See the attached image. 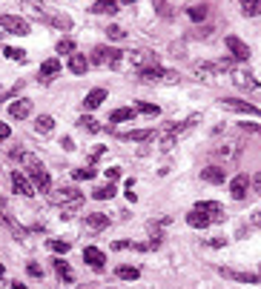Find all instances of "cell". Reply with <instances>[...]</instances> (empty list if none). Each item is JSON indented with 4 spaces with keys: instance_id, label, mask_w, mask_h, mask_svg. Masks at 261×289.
<instances>
[{
    "instance_id": "cell-1",
    "label": "cell",
    "mask_w": 261,
    "mask_h": 289,
    "mask_svg": "<svg viewBox=\"0 0 261 289\" xmlns=\"http://www.w3.org/2000/svg\"><path fill=\"white\" fill-rule=\"evenodd\" d=\"M49 201L55 206H81L83 203V192H78L75 186H61V189H49Z\"/></svg>"
},
{
    "instance_id": "cell-2",
    "label": "cell",
    "mask_w": 261,
    "mask_h": 289,
    "mask_svg": "<svg viewBox=\"0 0 261 289\" xmlns=\"http://www.w3.org/2000/svg\"><path fill=\"white\" fill-rule=\"evenodd\" d=\"M210 155L216 160H221V163H235V160L241 158V143L238 140H221V143H216L213 149H210Z\"/></svg>"
},
{
    "instance_id": "cell-3",
    "label": "cell",
    "mask_w": 261,
    "mask_h": 289,
    "mask_svg": "<svg viewBox=\"0 0 261 289\" xmlns=\"http://www.w3.org/2000/svg\"><path fill=\"white\" fill-rule=\"evenodd\" d=\"M121 61H124V52L109 49V46H95V49H92V57H89L92 66H112V69H118Z\"/></svg>"
},
{
    "instance_id": "cell-4",
    "label": "cell",
    "mask_w": 261,
    "mask_h": 289,
    "mask_svg": "<svg viewBox=\"0 0 261 289\" xmlns=\"http://www.w3.org/2000/svg\"><path fill=\"white\" fill-rule=\"evenodd\" d=\"M138 78L144 83H178V72L172 69H161V66H149V69H141Z\"/></svg>"
},
{
    "instance_id": "cell-5",
    "label": "cell",
    "mask_w": 261,
    "mask_h": 289,
    "mask_svg": "<svg viewBox=\"0 0 261 289\" xmlns=\"http://www.w3.org/2000/svg\"><path fill=\"white\" fill-rule=\"evenodd\" d=\"M0 29H6L9 35H29V23L18 15H0Z\"/></svg>"
},
{
    "instance_id": "cell-6",
    "label": "cell",
    "mask_w": 261,
    "mask_h": 289,
    "mask_svg": "<svg viewBox=\"0 0 261 289\" xmlns=\"http://www.w3.org/2000/svg\"><path fill=\"white\" fill-rule=\"evenodd\" d=\"M195 209L198 212H204V215H207L210 220H213V223H224V206H221V203H216V201H201V203H195Z\"/></svg>"
},
{
    "instance_id": "cell-7",
    "label": "cell",
    "mask_w": 261,
    "mask_h": 289,
    "mask_svg": "<svg viewBox=\"0 0 261 289\" xmlns=\"http://www.w3.org/2000/svg\"><path fill=\"white\" fill-rule=\"evenodd\" d=\"M20 9L26 12L29 18H35V20L49 18V6H46L43 0H20Z\"/></svg>"
},
{
    "instance_id": "cell-8",
    "label": "cell",
    "mask_w": 261,
    "mask_h": 289,
    "mask_svg": "<svg viewBox=\"0 0 261 289\" xmlns=\"http://www.w3.org/2000/svg\"><path fill=\"white\" fill-rule=\"evenodd\" d=\"M221 103H224V109H230V112H241V114H252V118H261V109H258V106H252V103H247V100L224 97Z\"/></svg>"
},
{
    "instance_id": "cell-9",
    "label": "cell",
    "mask_w": 261,
    "mask_h": 289,
    "mask_svg": "<svg viewBox=\"0 0 261 289\" xmlns=\"http://www.w3.org/2000/svg\"><path fill=\"white\" fill-rule=\"evenodd\" d=\"M230 75H233V83H235L238 89H247V92H258V89H261L250 72H244V69H230Z\"/></svg>"
},
{
    "instance_id": "cell-10",
    "label": "cell",
    "mask_w": 261,
    "mask_h": 289,
    "mask_svg": "<svg viewBox=\"0 0 261 289\" xmlns=\"http://www.w3.org/2000/svg\"><path fill=\"white\" fill-rule=\"evenodd\" d=\"M12 186H15V192H18V195H26V198L37 195L35 184H32L26 175H20V172H12Z\"/></svg>"
},
{
    "instance_id": "cell-11",
    "label": "cell",
    "mask_w": 261,
    "mask_h": 289,
    "mask_svg": "<svg viewBox=\"0 0 261 289\" xmlns=\"http://www.w3.org/2000/svg\"><path fill=\"white\" fill-rule=\"evenodd\" d=\"M224 43H227V49H230V54H233L235 61H247V57H250V46L244 43V40H238L235 35H230Z\"/></svg>"
},
{
    "instance_id": "cell-12",
    "label": "cell",
    "mask_w": 261,
    "mask_h": 289,
    "mask_svg": "<svg viewBox=\"0 0 261 289\" xmlns=\"http://www.w3.org/2000/svg\"><path fill=\"white\" fill-rule=\"evenodd\" d=\"M29 178H32V184H35V189H40V192H49V189H52V178H49L46 166L29 169Z\"/></svg>"
},
{
    "instance_id": "cell-13",
    "label": "cell",
    "mask_w": 261,
    "mask_h": 289,
    "mask_svg": "<svg viewBox=\"0 0 261 289\" xmlns=\"http://www.w3.org/2000/svg\"><path fill=\"white\" fill-rule=\"evenodd\" d=\"M218 272L230 280H241V283H261V275H252V272H235V269H227V266H218Z\"/></svg>"
},
{
    "instance_id": "cell-14",
    "label": "cell",
    "mask_w": 261,
    "mask_h": 289,
    "mask_svg": "<svg viewBox=\"0 0 261 289\" xmlns=\"http://www.w3.org/2000/svg\"><path fill=\"white\" fill-rule=\"evenodd\" d=\"M247 189H250L247 175H235L233 181H230V195H233L235 201H244V198H247Z\"/></svg>"
},
{
    "instance_id": "cell-15",
    "label": "cell",
    "mask_w": 261,
    "mask_h": 289,
    "mask_svg": "<svg viewBox=\"0 0 261 289\" xmlns=\"http://www.w3.org/2000/svg\"><path fill=\"white\" fill-rule=\"evenodd\" d=\"M83 223H86L92 232H100V229L109 226V215H103V212H89V215H83Z\"/></svg>"
},
{
    "instance_id": "cell-16",
    "label": "cell",
    "mask_w": 261,
    "mask_h": 289,
    "mask_svg": "<svg viewBox=\"0 0 261 289\" xmlns=\"http://www.w3.org/2000/svg\"><path fill=\"white\" fill-rule=\"evenodd\" d=\"M9 114L15 118V121H23V118H29V114H32V100H26V97L15 100V103L9 106Z\"/></svg>"
},
{
    "instance_id": "cell-17",
    "label": "cell",
    "mask_w": 261,
    "mask_h": 289,
    "mask_svg": "<svg viewBox=\"0 0 261 289\" xmlns=\"http://www.w3.org/2000/svg\"><path fill=\"white\" fill-rule=\"evenodd\" d=\"M201 178L207 181V184H224V178H227V169L224 166H207V169H201Z\"/></svg>"
},
{
    "instance_id": "cell-18",
    "label": "cell",
    "mask_w": 261,
    "mask_h": 289,
    "mask_svg": "<svg viewBox=\"0 0 261 289\" xmlns=\"http://www.w3.org/2000/svg\"><path fill=\"white\" fill-rule=\"evenodd\" d=\"M83 261L89 263V266H95V269H103L107 255L100 252V249H95V246H86V249H83Z\"/></svg>"
},
{
    "instance_id": "cell-19",
    "label": "cell",
    "mask_w": 261,
    "mask_h": 289,
    "mask_svg": "<svg viewBox=\"0 0 261 289\" xmlns=\"http://www.w3.org/2000/svg\"><path fill=\"white\" fill-rule=\"evenodd\" d=\"M192 72L198 75V80H213L221 69H218V63H195V66H192Z\"/></svg>"
},
{
    "instance_id": "cell-20",
    "label": "cell",
    "mask_w": 261,
    "mask_h": 289,
    "mask_svg": "<svg viewBox=\"0 0 261 289\" xmlns=\"http://www.w3.org/2000/svg\"><path fill=\"white\" fill-rule=\"evenodd\" d=\"M187 223L192 229H207L210 223H213V220L207 218V215H204V212H198V209H192V212H187Z\"/></svg>"
},
{
    "instance_id": "cell-21",
    "label": "cell",
    "mask_w": 261,
    "mask_h": 289,
    "mask_svg": "<svg viewBox=\"0 0 261 289\" xmlns=\"http://www.w3.org/2000/svg\"><path fill=\"white\" fill-rule=\"evenodd\" d=\"M86 66H89L86 54H69V72H72V75H83Z\"/></svg>"
},
{
    "instance_id": "cell-22",
    "label": "cell",
    "mask_w": 261,
    "mask_h": 289,
    "mask_svg": "<svg viewBox=\"0 0 261 289\" xmlns=\"http://www.w3.org/2000/svg\"><path fill=\"white\" fill-rule=\"evenodd\" d=\"M118 6H121L118 0H98V3L92 6V12H95V15H115Z\"/></svg>"
},
{
    "instance_id": "cell-23",
    "label": "cell",
    "mask_w": 261,
    "mask_h": 289,
    "mask_svg": "<svg viewBox=\"0 0 261 289\" xmlns=\"http://www.w3.org/2000/svg\"><path fill=\"white\" fill-rule=\"evenodd\" d=\"M103 100H107V92H103V89H92L89 95H86V100H83V106H86V109H98Z\"/></svg>"
},
{
    "instance_id": "cell-24",
    "label": "cell",
    "mask_w": 261,
    "mask_h": 289,
    "mask_svg": "<svg viewBox=\"0 0 261 289\" xmlns=\"http://www.w3.org/2000/svg\"><path fill=\"white\" fill-rule=\"evenodd\" d=\"M115 275L121 280H138V278H141V269H138V266H126V263H124V266H118V269H115Z\"/></svg>"
},
{
    "instance_id": "cell-25",
    "label": "cell",
    "mask_w": 261,
    "mask_h": 289,
    "mask_svg": "<svg viewBox=\"0 0 261 289\" xmlns=\"http://www.w3.org/2000/svg\"><path fill=\"white\" fill-rule=\"evenodd\" d=\"M55 272H58V278H61V280L72 283V278H75V275H72V266L63 261V258H61V261H55Z\"/></svg>"
},
{
    "instance_id": "cell-26",
    "label": "cell",
    "mask_w": 261,
    "mask_h": 289,
    "mask_svg": "<svg viewBox=\"0 0 261 289\" xmlns=\"http://www.w3.org/2000/svg\"><path fill=\"white\" fill-rule=\"evenodd\" d=\"M121 138H124V140H152L155 132L152 129H132V132H124Z\"/></svg>"
},
{
    "instance_id": "cell-27",
    "label": "cell",
    "mask_w": 261,
    "mask_h": 289,
    "mask_svg": "<svg viewBox=\"0 0 261 289\" xmlns=\"http://www.w3.org/2000/svg\"><path fill=\"white\" fill-rule=\"evenodd\" d=\"M58 72H61V61H58V57L40 63V78H52V75H58Z\"/></svg>"
},
{
    "instance_id": "cell-28",
    "label": "cell",
    "mask_w": 261,
    "mask_h": 289,
    "mask_svg": "<svg viewBox=\"0 0 261 289\" xmlns=\"http://www.w3.org/2000/svg\"><path fill=\"white\" fill-rule=\"evenodd\" d=\"M52 126H55V121L49 118V114H40V118L35 121V132H37V135H49Z\"/></svg>"
},
{
    "instance_id": "cell-29",
    "label": "cell",
    "mask_w": 261,
    "mask_h": 289,
    "mask_svg": "<svg viewBox=\"0 0 261 289\" xmlns=\"http://www.w3.org/2000/svg\"><path fill=\"white\" fill-rule=\"evenodd\" d=\"M135 118V109H115L109 114V123H124V121H132Z\"/></svg>"
},
{
    "instance_id": "cell-30",
    "label": "cell",
    "mask_w": 261,
    "mask_h": 289,
    "mask_svg": "<svg viewBox=\"0 0 261 289\" xmlns=\"http://www.w3.org/2000/svg\"><path fill=\"white\" fill-rule=\"evenodd\" d=\"M241 12L247 15V18L261 15V0H241Z\"/></svg>"
},
{
    "instance_id": "cell-31",
    "label": "cell",
    "mask_w": 261,
    "mask_h": 289,
    "mask_svg": "<svg viewBox=\"0 0 261 289\" xmlns=\"http://www.w3.org/2000/svg\"><path fill=\"white\" fill-rule=\"evenodd\" d=\"M49 23H52V26H58V29H72V20L66 18V15H55V12H49Z\"/></svg>"
},
{
    "instance_id": "cell-32",
    "label": "cell",
    "mask_w": 261,
    "mask_h": 289,
    "mask_svg": "<svg viewBox=\"0 0 261 289\" xmlns=\"http://www.w3.org/2000/svg\"><path fill=\"white\" fill-rule=\"evenodd\" d=\"M78 126H81L83 132H92V135H95V132H100V123L95 121V118H89V114H86V118H81V121H78Z\"/></svg>"
},
{
    "instance_id": "cell-33",
    "label": "cell",
    "mask_w": 261,
    "mask_h": 289,
    "mask_svg": "<svg viewBox=\"0 0 261 289\" xmlns=\"http://www.w3.org/2000/svg\"><path fill=\"white\" fill-rule=\"evenodd\" d=\"M112 195H115V186L109 184V186H98V189L92 192V198H95V201H107V198H112Z\"/></svg>"
},
{
    "instance_id": "cell-34",
    "label": "cell",
    "mask_w": 261,
    "mask_h": 289,
    "mask_svg": "<svg viewBox=\"0 0 261 289\" xmlns=\"http://www.w3.org/2000/svg\"><path fill=\"white\" fill-rule=\"evenodd\" d=\"M187 15H189V20H195V23H198V20L207 18V6H189Z\"/></svg>"
},
{
    "instance_id": "cell-35",
    "label": "cell",
    "mask_w": 261,
    "mask_h": 289,
    "mask_svg": "<svg viewBox=\"0 0 261 289\" xmlns=\"http://www.w3.org/2000/svg\"><path fill=\"white\" fill-rule=\"evenodd\" d=\"M3 54H6V57H9V61H18V63H26V52H23V49H3Z\"/></svg>"
},
{
    "instance_id": "cell-36",
    "label": "cell",
    "mask_w": 261,
    "mask_h": 289,
    "mask_svg": "<svg viewBox=\"0 0 261 289\" xmlns=\"http://www.w3.org/2000/svg\"><path fill=\"white\" fill-rule=\"evenodd\" d=\"M135 112L146 114V118H158V112H161V109H158V106H152V103H138Z\"/></svg>"
},
{
    "instance_id": "cell-37",
    "label": "cell",
    "mask_w": 261,
    "mask_h": 289,
    "mask_svg": "<svg viewBox=\"0 0 261 289\" xmlns=\"http://www.w3.org/2000/svg\"><path fill=\"white\" fill-rule=\"evenodd\" d=\"M49 249L58 255H66L69 252V241H49Z\"/></svg>"
},
{
    "instance_id": "cell-38",
    "label": "cell",
    "mask_w": 261,
    "mask_h": 289,
    "mask_svg": "<svg viewBox=\"0 0 261 289\" xmlns=\"http://www.w3.org/2000/svg\"><path fill=\"white\" fill-rule=\"evenodd\" d=\"M72 178L75 181H89V178H95V169H75Z\"/></svg>"
},
{
    "instance_id": "cell-39",
    "label": "cell",
    "mask_w": 261,
    "mask_h": 289,
    "mask_svg": "<svg viewBox=\"0 0 261 289\" xmlns=\"http://www.w3.org/2000/svg\"><path fill=\"white\" fill-rule=\"evenodd\" d=\"M107 35H109V40H124L126 32H124L121 26H109V29H107Z\"/></svg>"
},
{
    "instance_id": "cell-40",
    "label": "cell",
    "mask_w": 261,
    "mask_h": 289,
    "mask_svg": "<svg viewBox=\"0 0 261 289\" xmlns=\"http://www.w3.org/2000/svg\"><path fill=\"white\" fill-rule=\"evenodd\" d=\"M72 52H75V43H72V40H69V37L58 43V54H72Z\"/></svg>"
},
{
    "instance_id": "cell-41",
    "label": "cell",
    "mask_w": 261,
    "mask_h": 289,
    "mask_svg": "<svg viewBox=\"0 0 261 289\" xmlns=\"http://www.w3.org/2000/svg\"><path fill=\"white\" fill-rule=\"evenodd\" d=\"M26 272L32 275V278H43V269H40L37 263H29V266H26Z\"/></svg>"
},
{
    "instance_id": "cell-42",
    "label": "cell",
    "mask_w": 261,
    "mask_h": 289,
    "mask_svg": "<svg viewBox=\"0 0 261 289\" xmlns=\"http://www.w3.org/2000/svg\"><path fill=\"white\" fill-rule=\"evenodd\" d=\"M118 178H121V169H115V166H112V169H107V181H109V184H115Z\"/></svg>"
},
{
    "instance_id": "cell-43",
    "label": "cell",
    "mask_w": 261,
    "mask_h": 289,
    "mask_svg": "<svg viewBox=\"0 0 261 289\" xmlns=\"http://www.w3.org/2000/svg\"><path fill=\"white\" fill-rule=\"evenodd\" d=\"M250 186H252V189H255V192H258V195H261V172H258V175H252Z\"/></svg>"
},
{
    "instance_id": "cell-44",
    "label": "cell",
    "mask_w": 261,
    "mask_h": 289,
    "mask_svg": "<svg viewBox=\"0 0 261 289\" xmlns=\"http://www.w3.org/2000/svg\"><path fill=\"white\" fill-rule=\"evenodd\" d=\"M9 135H12V129L6 126V123H0V140H6Z\"/></svg>"
},
{
    "instance_id": "cell-45",
    "label": "cell",
    "mask_w": 261,
    "mask_h": 289,
    "mask_svg": "<svg viewBox=\"0 0 261 289\" xmlns=\"http://www.w3.org/2000/svg\"><path fill=\"white\" fill-rule=\"evenodd\" d=\"M152 3H155V9L161 12V15H167V3H164V0H152Z\"/></svg>"
},
{
    "instance_id": "cell-46",
    "label": "cell",
    "mask_w": 261,
    "mask_h": 289,
    "mask_svg": "<svg viewBox=\"0 0 261 289\" xmlns=\"http://www.w3.org/2000/svg\"><path fill=\"white\" fill-rule=\"evenodd\" d=\"M61 146H63V149H75V143H72V138H63V140H61Z\"/></svg>"
},
{
    "instance_id": "cell-47",
    "label": "cell",
    "mask_w": 261,
    "mask_h": 289,
    "mask_svg": "<svg viewBox=\"0 0 261 289\" xmlns=\"http://www.w3.org/2000/svg\"><path fill=\"white\" fill-rule=\"evenodd\" d=\"M224 244H227L224 238H213V241H210V246H216V249H218V246H224Z\"/></svg>"
},
{
    "instance_id": "cell-48",
    "label": "cell",
    "mask_w": 261,
    "mask_h": 289,
    "mask_svg": "<svg viewBox=\"0 0 261 289\" xmlns=\"http://www.w3.org/2000/svg\"><path fill=\"white\" fill-rule=\"evenodd\" d=\"M252 223H255V226H261V212H255V215H252Z\"/></svg>"
},
{
    "instance_id": "cell-49",
    "label": "cell",
    "mask_w": 261,
    "mask_h": 289,
    "mask_svg": "<svg viewBox=\"0 0 261 289\" xmlns=\"http://www.w3.org/2000/svg\"><path fill=\"white\" fill-rule=\"evenodd\" d=\"M12 289H26V286H23V283H12Z\"/></svg>"
},
{
    "instance_id": "cell-50",
    "label": "cell",
    "mask_w": 261,
    "mask_h": 289,
    "mask_svg": "<svg viewBox=\"0 0 261 289\" xmlns=\"http://www.w3.org/2000/svg\"><path fill=\"white\" fill-rule=\"evenodd\" d=\"M3 272H6V269H3V263H0V278H3Z\"/></svg>"
},
{
    "instance_id": "cell-51",
    "label": "cell",
    "mask_w": 261,
    "mask_h": 289,
    "mask_svg": "<svg viewBox=\"0 0 261 289\" xmlns=\"http://www.w3.org/2000/svg\"><path fill=\"white\" fill-rule=\"evenodd\" d=\"M121 3H135V0H121Z\"/></svg>"
}]
</instances>
